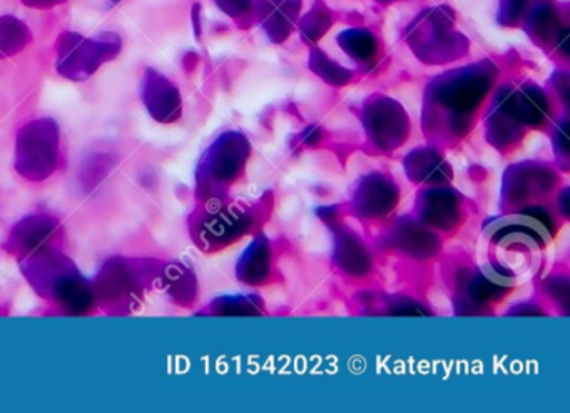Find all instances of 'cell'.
I'll list each match as a JSON object with an SVG mask.
<instances>
[{
	"instance_id": "cell-3",
	"label": "cell",
	"mask_w": 570,
	"mask_h": 413,
	"mask_svg": "<svg viewBox=\"0 0 570 413\" xmlns=\"http://www.w3.org/2000/svg\"><path fill=\"white\" fill-rule=\"evenodd\" d=\"M59 139L61 131L52 118L22 126L16 141V171L29 181H46L58 169Z\"/></svg>"
},
{
	"instance_id": "cell-9",
	"label": "cell",
	"mask_w": 570,
	"mask_h": 413,
	"mask_svg": "<svg viewBox=\"0 0 570 413\" xmlns=\"http://www.w3.org/2000/svg\"><path fill=\"white\" fill-rule=\"evenodd\" d=\"M68 0H22V4L31 9H51L65 4Z\"/></svg>"
},
{
	"instance_id": "cell-6",
	"label": "cell",
	"mask_w": 570,
	"mask_h": 413,
	"mask_svg": "<svg viewBox=\"0 0 570 413\" xmlns=\"http://www.w3.org/2000/svg\"><path fill=\"white\" fill-rule=\"evenodd\" d=\"M141 99L155 121L169 125L181 116V96L166 76L156 69H146L141 81Z\"/></svg>"
},
{
	"instance_id": "cell-4",
	"label": "cell",
	"mask_w": 570,
	"mask_h": 413,
	"mask_svg": "<svg viewBox=\"0 0 570 413\" xmlns=\"http://www.w3.org/2000/svg\"><path fill=\"white\" fill-rule=\"evenodd\" d=\"M156 278V265L141 259H109L95 283L96 299L111 312L125 313Z\"/></svg>"
},
{
	"instance_id": "cell-10",
	"label": "cell",
	"mask_w": 570,
	"mask_h": 413,
	"mask_svg": "<svg viewBox=\"0 0 570 413\" xmlns=\"http://www.w3.org/2000/svg\"><path fill=\"white\" fill-rule=\"evenodd\" d=\"M108 2L111 8H115V6L121 4L122 0H108Z\"/></svg>"
},
{
	"instance_id": "cell-1",
	"label": "cell",
	"mask_w": 570,
	"mask_h": 413,
	"mask_svg": "<svg viewBox=\"0 0 570 413\" xmlns=\"http://www.w3.org/2000/svg\"><path fill=\"white\" fill-rule=\"evenodd\" d=\"M22 273L42 298L58 303L66 312L79 315L89 312L96 303L95 286L58 249L49 248L28 256L22 263Z\"/></svg>"
},
{
	"instance_id": "cell-11",
	"label": "cell",
	"mask_w": 570,
	"mask_h": 413,
	"mask_svg": "<svg viewBox=\"0 0 570 413\" xmlns=\"http://www.w3.org/2000/svg\"><path fill=\"white\" fill-rule=\"evenodd\" d=\"M380 2H393V0H380Z\"/></svg>"
},
{
	"instance_id": "cell-2",
	"label": "cell",
	"mask_w": 570,
	"mask_h": 413,
	"mask_svg": "<svg viewBox=\"0 0 570 413\" xmlns=\"http://www.w3.org/2000/svg\"><path fill=\"white\" fill-rule=\"evenodd\" d=\"M122 41L115 32H102L92 38L66 31L56 42V71L69 81H88L106 62L121 55Z\"/></svg>"
},
{
	"instance_id": "cell-5",
	"label": "cell",
	"mask_w": 570,
	"mask_h": 413,
	"mask_svg": "<svg viewBox=\"0 0 570 413\" xmlns=\"http://www.w3.org/2000/svg\"><path fill=\"white\" fill-rule=\"evenodd\" d=\"M62 236V228L58 219L48 215H32L21 219L12 228L6 248L18 256L35 255L45 249L55 248V243Z\"/></svg>"
},
{
	"instance_id": "cell-8",
	"label": "cell",
	"mask_w": 570,
	"mask_h": 413,
	"mask_svg": "<svg viewBox=\"0 0 570 413\" xmlns=\"http://www.w3.org/2000/svg\"><path fill=\"white\" fill-rule=\"evenodd\" d=\"M216 6L229 18L236 19L252 11V0H215Z\"/></svg>"
},
{
	"instance_id": "cell-7",
	"label": "cell",
	"mask_w": 570,
	"mask_h": 413,
	"mask_svg": "<svg viewBox=\"0 0 570 413\" xmlns=\"http://www.w3.org/2000/svg\"><path fill=\"white\" fill-rule=\"evenodd\" d=\"M31 29L14 16L0 18V59L11 58L31 45Z\"/></svg>"
}]
</instances>
